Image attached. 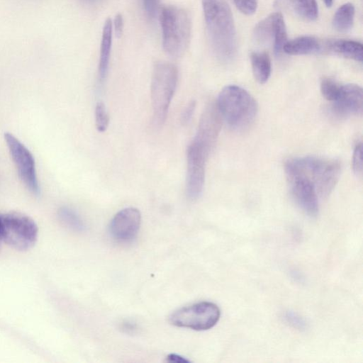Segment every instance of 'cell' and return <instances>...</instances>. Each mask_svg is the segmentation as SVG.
<instances>
[{
  "instance_id": "cell-1",
  "label": "cell",
  "mask_w": 363,
  "mask_h": 363,
  "mask_svg": "<svg viewBox=\"0 0 363 363\" xmlns=\"http://www.w3.org/2000/svg\"><path fill=\"white\" fill-rule=\"evenodd\" d=\"M208 39L217 58L231 60L237 51L233 13L225 0H201Z\"/></svg>"
},
{
  "instance_id": "cell-2",
  "label": "cell",
  "mask_w": 363,
  "mask_h": 363,
  "mask_svg": "<svg viewBox=\"0 0 363 363\" xmlns=\"http://www.w3.org/2000/svg\"><path fill=\"white\" fill-rule=\"evenodd\" d=\"M286 177H298L310 181L321 196H328L337 184L341 172L338 161L317 157H296L285 165Z\"/></svg>"
},
{
  "instance_id": "cell-3",
  "label": "cell",
  "mask_w": 363,
  "mask_h": 363,
  "mask_svg": "<svg viewBox=\"0 0 363 363\" xmlns=\"http://www.w3.org/2000/svg\"><path fill=\"white\" fill-rule=\"evenodd\" d=\"M158 14L164 52L174 58L182 57L190 43L191 20L189 13L174 5H162Z\"/></svg>"
},
{
  "instance_id": "cell-4",
  "label": "cell",
  "mask_w": 363,
  "mask_h": 363,
  "mask_svg": "<svg viewBox=\"0 0 363 363\" xmlns=\"http://www.w3.org/2000/svg\"><path fill=\"white\" fill-rule=\"evenodd\" d=\"M216 106L222 119L235 130L249 126L257 112V104L252 96L237 85H228L220 91Z\"/></svg>"
},
{
  "instance_id": "cell-5",
  "label": "cell",
  "mask_w": 363,
  "mask_h": 363,
  "mask_svg": "<svg viewBox=\"0 0 363 363\" xmlns=\"http://www.w3.org/2000/svg\"><path fill=\"white\" fill-rule=\"evenodd\" d=\"M178 69L172 63L160 61L155 64L150 84L153 121L160 127L164 123L176 91Z\"/></svg>"
},
{
  "instance_id": "cell-6",
  "label": "cell",
  "mask_w": 363,
  "mask_h": 363,
  "mask_svg": "<svg viewBox=\"0 0 363 363\" xmlns=\"http://www.w3.org/2000/svg\"><path fill=\"white\" fill-rule=\"evenodd\" d=\"M35 221L21 213L0 214V240L13 248L24 251L31 248L38 238Z\"/></svg>"
},
{
  "instance_id": "cell-7",
  "label": "cell",
  "mask_w": 363,
  "mask_h": 363,
  "mask_svg": "<svg viewBox=\"0 0 363 363\" xmlns=\"http://www.w3.org/2000/svg\"><path fill=\"white\" fill-rule=\"evenodd\" d=\"M220 311L211 302H200L182 308L169 317V322L178 327L195 330H206L213 328L219 320Z\"/></svg>"
},
{
  "instance_id": "cell-8",
  "label": "cell",
  "mask_w": 363,
  "mask_h": 363,
  "mask_svg": "<svg viewBox=\"0 0 363 363\" xmlns=\"http://www.w3.org/2000/svg\"><path fill=\"white\" fill-rule=\"evenodd\" d=\"M209 153L208 150L194 140L188 147L186 191L190 200H196L202 194Z\"/></svg>"
},
{
  "instance_id": "cell-9",
  "label": "cell",
  "mask_w": 363,
  "mask_h": 363,
  "mask_svg": "<svg viewBox=\"0 0 363 363\" xmlns=\"http://www.w3.org/2000/svg\"><path fill=\"white\" fill-rule=\"evenodd\" d=\"M4 138L19 177L30 192L38 195L40 188L36 176L35 160L32 154L12 134L6 133Z\"/></svg>"
},
{
  "instance_id": "cell-10",
  "label": "cell",
  "mask_w": 363,
  "mask_h": 363,
  "mask_svg": "<svg viewBox=\"0 0 363 363\" xmlns=\"http://www.w3.org/2000/svg\"><path fill=\"white\" fill-rule=\"evenodd\" d=\"M253 35L260 44L272 43L274 53L279 55L287 41L286 28L282 14L274 12L262 20L255 27Z\"/></svg>"
},
{
  "instance_id": "cell-11",
  "label": "cell",
  "mask_w": 363,
  "mask_h": 363,
  "mask_svg": "<svg viewBox=\"0 0 363 363\" xmlns=\"http://www.w3.org/2000/svg\"><path fill=\"white\" fill-rule=\"evenodd\" d=\"M140 222V213L137 208H126L121 210L110 222V235L118 242L130 241L137 235Z\"/></svg>"
},
{
  "instance_id": "cell-12",
  "label": "cell",
  "mask_w": 363,
  "mask_h": 363,
  "mask_svg": "<svg viewBox=\"0 0 363 363\" xmlns=\"http://www.w3.org/2000/svg\"><path fill=\"white\" fill-rule=\"evenodd\" d=\"M221 119L216 104L208 105L201 116L194 141L211 152L220 133Z\"/></svg>"
},
{
  "instance_id": "cell-13",
  "label": "cell",
  "mask_w": 363,
  "mask_h": 363,
  "mask_svg": "<svg viewBox=\"0 0 363 363\" xmlns=\"http://www.w3.org/2000/svg\"><path fill=\"white\" fill-rule=\"evenodd\" d=\"M287 180L291 194L298 206L308 216H316L318 212V194L313 184L298 177H287Z\"/></svg>"
},
{
  "instance_id": "cell-14",
  "label": "cell",
  "mask_w": 363,
  "mask_h": 363,
  "mask_svg": "<svg viewBox=\"0 0 363 363\" xmlns=\"http://www.w3.org/2000/svg\"><path fill=\"white\" fill-rule=\"evenodd\" d=\"M362 100L361 86L355 84L342 85L340 95L333 102L334 110L340 115L362 113Z\"/></svg>"
},
{
  "instance_id": "cell-15",
  "label": "cell",
  "mask_w": 363,
  "mask_h": 363,
  "mask_svg": "<svg viewBox=\"0 0 363 363\" xmlns=\"http://www.w3.org/2000/svg\"><path fill=\"white\" fill-rule=\"evenodd\" d=\"M275 6L290 10L298 17L308 21H314L318 17L316 0H275Z\"/></svg>"
},
{
  "instance_id": "cell-16",
  "label": "cell",
  "mask_w": 363,
  "mask_h": 363,
  "mask_svg": "<svg viewBox=\"0 0 363 363\" xmlns=\"http://www.w3.org/2000/svg\"><path fill=\"white\" fill-rule=\"evenodd\" d=\"M322 49L320 42L311 35H303L286 41L283 51L290 55H303L319 52Z\"/></svg>"
},
{
  "instance_id": "cell-17",
  "label": "cell",
  "mask_w": 363,
  "mask_h": 363,
  "mask_svg": "<svg viewBox=\"0 0 363 363\" xmlns=\"http://www.w3.org/2000/svg\"><path fill=\"white\" fill-rule=\"evenodd\" d=\"M112 21L110 18H108L105 21L103 26L98 67L99 77L101 82L104 80L108 73L112 45Z\"/></svg>"
},
{
  "instance_id": "cell-18",
  "label": "cell",
  "mask_w": 363,
  "mask_h": 363,
  "mask_svg": "<svg viewBox=\"0 0 363 363\" xmlns=\"http://www.w3.org/2000/svg\"><path fill=\"white\" fill-rule=\"evenodd\" d=\"M328 48L332 52L357 62L362 61L363 46L357 40H335L327 44Z\"/></svg>"
},
{
  "instance_id": "cell-19",
  "label": "cell",
  "mask_w": 363,
  "mask_h": 363,
  "mask_svg": "<svg viewBox=\"0 0 363 363\" xmlns=\"http://www.w3.org/2000/svg\"><path fill=\"white\" fill-rule=\"evenodd\" d=\"M252 70L255 79L260 84L267 82L272 72V62L266 52H253L250 55Z\"/></svg>"
},
{
  "instance_id": "cell-20",
  "label": "cell",
  "mask_w": 363,
  "mask_h": 363,
  "mask_svg": "<svg viewBox=\"0 0 363 363\" xmlns=\"http://www.w3.org/2000/svg\"><path fill=\"white\" fill-rule=\"evenodd\" d=\"M355 14L354 6L352 3H345L335 11L332 24L339 32H347L352 26Z\"/></svg>"
},
{
  "instance_id": "cell-21",
  "label": "cell",
  "mask_w": 363,
  "mask_h": 363,
  "mask_svg": "<svg viewBox=\"0 0 363 363\" xmlns=\"http://www.w3.org/2000/svg\"><path fill=\"white\" fill-rule=\"evenodd\" d=\"M60 220L69 228L76 231H82L85 228V225L77 215L72 209L67 207H62L58 212Z\"/></svg>"
},
{
  "instance_id": "cell-22",
  "label": "cell",
  "mask_w": 363,
  "mask_h": 363,
  "mask_svg": "<svg viewBox=\"0 0 363 363\" xmlns=\"http://www.w3.org/2000/svg\"><path fill=\"white\" fill-rule=\"evenodd\" d=\"M341 86L331 79L324 78L320 82V91L325 99L334 102L340 95Z\"/></svg>"
},
{
  "instance_id": "cell-23",
  "label": "cell",
  "mask_w": 363,
  "mask_h": 363,
  "mask_svg": "<svg viewBox=\"0 0 363 363\" xmlns=\"http://www.w3.org/2000/svg\"><path fill=\"white\" fill-rule=\"evenodd\" d=\"M95 123L97 130L105 132L109 124V116L104 104L99 101L95 107Z\"/></svg>"
},
{
  "instance_id": "cell-24",
  "label": "cell",
  "mask_w": 363,
  "mask_h": 363,
  "mask_svg": "<svg viewBox=\"0 0 363 363\" xmlns=\"http://www.w3.org/2000/svg\"><path fill=\"white\" fill-rule=\"evenodd\" d=\"M236 8L243 14L251 16L257 9V0H233Z\"/></svg>"
},
{
  "instance_id": "cell-25",
  "label": "cell",
  "mask_w": 363,
  "mask_h": 363,
  "mask_svg": "<svg viewBox=\"0 0 363 363\" xmlns=\"http://www.w3.org/2000/svg\"><path fill=\"white\" fill-rule=\"evenodd\" d=\"M362 143L357 144L352 156V169L355 174L361 175L362 174Z\"/></svg>"
},
{
  "instance_id": "cell-26",
  "label": "cell",
  "mask_w": 363,
  "mask_h": 363,
  "mask_svg": "<svg viewBox=\"0 0 363 363\" xmlns=\"http://www.w3.org/2000/svg\"><path fill=\"white\" fill-rule=\"evenodd\" d=\"M284 319L289 325L297 329L302 330L306 327V324L303 318L294 312H286L284 314Z\"/></svg>"
},
{
  "instance_id": "cell-27",
  "label": "cell",
  "mask_w": 363,
  "mask_h": 363,
  "mask_svg": "<svg viewBox=\"0 0 363 363\" xmlns=\"http://www.w3.org/2000/svg\"><path fill=\"white\" fill-rule=\"evenodd\" d=\"M144 10L147 16L153 18L158 13L160 0H143Z\"/></svg>"
},
{
  "instance_id": "cell-28",
  "label": "cell",
  "mask_w": 363,
  "mask_h": 363,
  "mask_svg": "<svg viewBox=\"0 0 363 363\" xmlns=\"http://www.w3.org/2000/svg\"><path fill=\"white\" fill-rule=\"evenodd\" d=\"M196 108L195 101H190L184 108L181 115V123L183 125L187 124L191 119Z\"/></svg>"
},
{
  "instance_id": "cell-29",
  "label": "cell",
  "mask_w": 363,
  "mask_h": 363,
  "mask_svg": "<svg viewBox=\"0 0 363 363\" xmlns=\"http://www.w3.org/2000/svg\"><path fill=\"white\" fill-rule=\"evenodd\" d=\"M113 30L115 33L116 36L120 38L123 35V18L121 13H118L115 16L113 22H112Z\"/></svg>"
},
{
  "instance_id": "cell-30",
  "label": "cell",
  "mask_w": 363,
  "mask_h": 363,
  "mask_svg": "<svg viewBox=\"0 0 363 363\" xmlns=\"http://www.w3.org/2000/svg\"><path fill=\"white\" fill-rule=\"evenodd\" d=\"M167 361L169 362H176V363H184V362H189V361L186 359L185 358L175 354H171L167 357Z\"/></svg>"
},
{
  "instance_id": "cell-31",
  "label": "cell",
  "mask_w": 363,
  "mask_h": 363,
  "mask_svg": "<svg viewBox=\"0 0 363 363\" xmlns=\"http://www.w3.org/2000/svg\"><path fill=\"white\" fill-rule=\"evenodd\" d=\"M124 330H135V325H133V324H131L130 323H126L124 324V327H123Z\"/></svg>"
},
{
  "instance_id": "cell-32",
  "label": "cell",
  "mask_w": 363,
  "mask_h": 363,
  "mask_svg": "<svg viewBox=\"0 0 363 363\" xmlns=\"http://www.w3.org/2000/svg\"><path fill=\"white\" fill-rule=\"evenodd\" d=\"M323 1L328 8H330L333 6L334 0H323Z\"/></svg>"
},
{
  "instance_id": "cell-33",
  "label": "cell",
  "mask_w": 363,
  "mask_h": 363,
  "mask_svg": "<svg viewBox=\"0 0 363 363\" xmlns=\"http://www.w3.org/2000/svg\"><path fill=\"white\" fill-rule=\"evenodd\" d=\"M84 1H87V2H93V1H94L96 0H84Z\"/></svg>"
},
{
  "instance_id": "cell-34",
  "label": "cell",
  "mask_w": 363,
  "mask_h": 363,
  "mask_svg": "<svg viewBox=\"0 0 363 363\" xmlns=\"http://www.w3.org/2000/svg\"></svg>"
}]
</instances>
